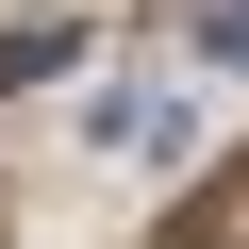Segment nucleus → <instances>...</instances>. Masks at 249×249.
I'll return each mask as SVG.
<instances>
[{"label":"nucleus","mask_w":249,"mask_h":249,"mask_svg":"<svg viewBox=\"0 0 249 249\" xmlns=\"http://www.w3.org/2000/svg\"><path fill=\"white\" fill-rule=\"evenodd\" d=\"M199 50H216V67H249V0H216V34H199Z\"/></svg>","instance_id":"f03ea898"},{"label":"nucleus","mask_w":249,"mask_h":249,"mask_svg":"<svg viewBox=\"0 0 249 249\" xmlns=\"http://www.w3.org/2000/svg\"><path fill=\"white\" fill-rule=\"evenodd\" d=\"M67 50H83L67 17H17V34H0V83H34V67H67Z\"/></svg>","instance_id":"f257e3e1"}]
</instances>
